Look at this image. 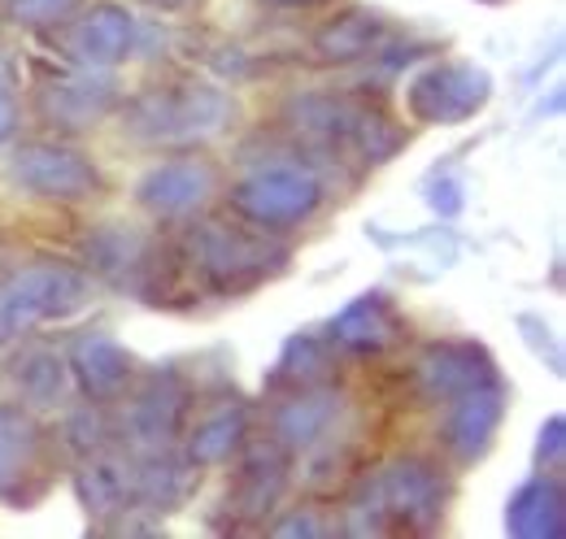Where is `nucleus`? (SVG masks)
Masks as SVG:
<instances>
[{"instance_id":"nucleus-1","label":"nucleus","mask_w":566,"mask_h":539,"mask_svg":"<svg viewBox=\"0 0 566 539\" xmlns=\"http://www.w3.org/2000/svg\"><path fill=\"white\" fill-rule=\"evenodd\" d=\"M287 244L275 240V231L253 226V222H227V218H206L192 226V253L188 266L197 270L210 292L218 296H244L275 278L287 266Z\"/></svg>"},{"instance_id":"nucleus-2","label":"nucleus","mask_w":566,"mask_h":539,"mask_svg":"<svg viewBox=\"0 0 566 539\" xmlns=\"http://www.w3.org/2000/svg\"><path fill=\"white\" fill-rule=\"evenodd\" d=\"M444 500H449V487L440 471L423 462V457H397L388 462L384 471H375L354 500V522L349 531H431L444 514Z\"/></svg>"},{"instance_id":"nucleus-3","label":"nucleus","mask_w":566,"mask_h":539,"mask_svg":"<svg viewBox=\"0 0 566 539\" xmlns=\"http://www.w3.org/2000/svg\"><path fill=\"white\" fill-rule=\"evenodd\" d=\"M231 101L222 87L197 83V78H175L161 87L140 92L127 105V127L140 144H197L227 127Z\"/></svg>"},{"instance_id":"nucleus-4","label":"nucleus","mask_w":566,"mask_h":539,"mask_svg":"<svg viewBox=\"0 0 566 539\" xmlns=\"http://www.w3.org/2000/svg\"><path fill=\"white\" fill-rule=\"evenodd\" d=\"M87 266L123 292H136L148 305H170L188 257L157 235H140L127 226H109L87 240Z\"/></svg>"},{"instance_id":"nucleus-5","label":"nucleus","mask_w":566,"mask_h":539,"mask_svg":"<svg viewBox=\"0 0 566 539\" xmlns=\"http://www.w3.org/2000/svg\"><path fill=\"white\" fill-rule=\"evenodd\" d=\"M87 305V278L71 266H22L0 274V344L31 336L44 323H66Z\"/></svg>"},{"instance_id":"nucleus-6","label":"nucleus","mask_w":566,"mask_h":539,"mask_svg":"<svg viewBox=\"0 0 566 539\" xmlns=\"http://www.w3.org/2000/svg\"><path fill=\"white\" fill-rule=\"evenodd\" d=\"M57 471V448L49 431L22 409L0 404V500L13 509H31Z\"/></svg>"},{"instance_id":"nucleus-7","label":"nucleus","mask_w":566,"mask_h":539,"mask_svg":"<svg viewBox=\"0 0 566 539\" xmlns=\"http://www.w3.org/2000/svg\"><path fill=\"white\" fill-rule=\"evenodd\" d=\"M318 204H323V183L305 166H266V170H253L231 192V209L244 222L266 226V231H283V226L305 222Z\"/></svg>"},{"instance_id":"nucleus-8","label":"nucleus","mask_w":566,"mask_h":539,"mask_svg":"<svg viewBox=\"0 0 566 539\" xmlns=\"http://www.w3.org/2000/svg\"><path fill=\"white\" fill-rule=\"evenodd\" d=\"M9 183H18L31 197L44 201H92L105 179L92 166V157L74 152L66 144H22L9 161Z\"/></svg>"},{"instance_id":"nucleus-9","label":"nucleus","mask_w":566,"mask_h":539,"mask_svg":"<svg viewBox=\"0 0 566 539\" xmlns=\"http://www.w3.org/2000/svg\"><path fill=\"white\" fill-rule=\"evenodd\" d=\"M489 96H493V78L480 66H467V62L427 66L406 92L415 123H427V127L467 123L489 105Z\"/></svg>"},{"instance_id":"nucleus-10","label":"nucleus","mask_w":566,"mask_h":539,"mask_svg":"<svg viewBox=\"0 0 566 539\" xmlns=\"http://www.w3.org/2000/svg\"><path fill=\"white\" fill-rule=\"evenodd\" d=\"M188 413V388L175 370H157L148 374L140 388L132 392V401L123 409V440L136 453H166L170 440L179 435Z\"/></svg>"},{"instance_id":"nucleus-11","label":"nucleus","mask_w":566,"mask_h":539,"mask_svg":"<svg viewBox=\"0 0 566 539\" xmlns=\"http://www.w3.org/2000/svg\"><path fill=\"white\" fill-rule=\"evenodd\" d=\"M415 379H419L423 397L453 401V397H462L480 383H496V366L493 357L471 339H440V344H427L419 352Z\"/></svg>"},{"instance_id":"nucleus-12","label":"nucleus","mask_w":566,"mask_h":539,"mask_svg":"<svg viewBox=\"0 0 566 539\" xmlns=\"http://www.w3.org/2000/svg\"><path fill=\"white\" fill-rule=\"evenodd\" d=\"M136 44V18L123 4H92L83 18H74L62 31V49L71 53L78 70H109L118 66Z\"/></svg>"},{"instance_id":"nucleus-13","label":"nucleus","mask_w":566,"mask_h":539,"mask_svg":"<svg viewBox=\"0 0 566 539\" xmlns=\"http://www.w3.org/2000/svg\"><path fill=\"white\" fill-rule=\"evenodd\" d=\"M505 418V388L496 383H480L462 397L449 401V418H444V444L458 462H480L496 440V426Z\"/></svg>"},{"instance_id":"nucleus-14","label":"nucleus","mask_w":566,"mask_h":539,"mask_svg":"<svg viewBox=\"0 0 566 539\" xmlns=\"http://www.w3.org/2000/svg\"><path fill=\"white\" fill-rule=\"evenodd\" d=\"M71 379H78L83 397L96 404L118 401L132 383H136V357L105 331H92V336H78L71 348Z\"/></svg>"},{"instance_id":"nucleus-15","label":"nucleus","mask_w":566,"mask_h":539,"mask_svg":"<svg viewBox=\"0 0 566 539\" xmlns=\"http://www.w3.org/2000/svg\"><path fill=\"white\" fill-rule=\"evenodd\" d=\"M114 101H118V87L101 70H78L40 92L44 118L57 123L62 131H87L92 123H101L114 109Z\"/></svg>"},{"instance_id":"nucleus-16","label":"nucleus","mask_w":566,"mask_h":539,"mask_svg":"<svg viewBox=\"0 0 566 539\" xmlns=\"http://www.w3.org/2000/svg\"><path fill=\"white\" fill-rule=\"evenodd\" d=\"M136 197H140L144 209H153L161 218H188L213 197V170L197 157L166 161V166L144 175Z\"/></svg>"},{"instance_id":"nucleus-17","label":"nucleus","mask_w":566,"mask_h":539,"mask_svg":"<svg viewBox=\"0 0 566 539\" xmlns=\"http://www.w3.org/2000/svg\"><path fill=\"white\" fill-rule=\"evenodd\" d=\"M406 336V318L384 292H361L332 318V344L354 352H384Z\"/></svg>"},{"instance_id":"nucleus-18","label":"nucleus","mask_w":566,"mask_h":539,"mask_svg":"<svg viewBox=\"0 0 566 539\" xmlns=\"http://www.w3.org/2000/svg\"><path fill=\"white\" fill-rule=\"evenodd\" d=\"M505 527L518 539H563L566 536V492L558 474H536L527 478L510 509H505Z\"/></svg>"},{"instance_id":"nucleus-19","label":"nucleus","mask_w":566,"mask_h":539,"mask_svg":"<svg viewBox=\"0 0 566 539\" xmlns=\"http://www.w3.org/2000/svg\"><path fill=\"white\" fill-rule=\"evenodd\" d=\"M283 487H287V448L275 435L249 444L240 478H235V514H244V518L271 514L280 505Z\"/></svg>"},{"instance_id":"nucleus-20","label":"nucleus","mask_w":566,"mask_h":539,"mask_svg":"<svg viewBox=\"0 0 566 539\" xmlns=\"http://www.w3.org/2000/svg\"><path fill=\"white\" fill-rule=\"evenodd\" d=\"M74 492L87 505V514H132L136 509V462L101 448L83 457V471L74 474Z\"/></svg>"},{"instance_id":"nucleus-21","label":"nucleus","mask_w":566,"mask_h":539,"mask_svg":"<svg viewBox=\"0 0 566 539\" xmlns=\"http://www.w3.org/2000/svg\"><path fill=\"white\" fill-rule=\"evenodd\" d=\"M332 418H336V392L327 383L323 388H301V392H292V401H283L275 409V440L287 453L310 448L327 435Z\"/></svg>"},{"instance_id":"nucleus-22","label":"nucleus","mask_w":566,"mask_h":539,"mask_svg":"<svg viewBox=\"0 0 566 539\" xmlns=\"http://www.w3.org/2000/svg\"><path fill=\"white\" fill-rule=\"evenodd\" d=\"M384 40H388V22H384L379 13L349 9V13H340L336 22H327V27L314 35V49H318V57H327V62H357V57H370Z\"/></svg>"},{"instance_id":"nucleus-23","label":"nucleus","mask_w":566,"mask_h":539,"mask_svg":"<svg viewBox=\"0 0 566 539\" xmlns=\"http://www.w3.org/2000/svg\"><path fill=\"white\" fill-rule=\"evenodd\" d=\"M13 383L31 409H57L71 392V366L53 348L35 344L13 361Z\"/></svg>"},{"instance_id":"nucleus-24","label":"nucleus","mask_w":566,"mask_h":539,"mask_svg":"<svg viewBox=\"0 0 566 539\" xmlns=\"http://www.w3.org/2000/svg\"><path fill=\"white\" fill-rule=\"evenodd\" d=\"M244 431H249V409L240 401L218 404V409H210L192 426V435H188V462L192 466H218V462H227L240 448Z\"/></svg>"},{"instance_id":"nucleus-25","label":"nucleus","mask_w":566,"mask_h":539,"mask_svg":"<svg viewBox=\"0 0 566 539\" xmlns=\"http://www.w3.org/2000/svg\"><path fill=\"white\" fill-rule=\"evenodd\" d=\"M336 361H332V344L323 336H292L283 344L280 361H275V374H271V388H287V392H301V388H323L332 379Z\"/></svg>"},{"instance_id":"nucleus-26","label":"nucleus","mask_w":566,"mask_h":539,"mask_svg":"<svg viewBox=\"0 0 566 539\" xmlns=\"http://www.w3.org/2000/svg\"><path fill=\"white\" fill-rule=\"evenodd\" d=\"M62 440H66V448H74L78 457H92V453L109 448L114 431H109L105 413H101V409H96V401H92L87 409H78V413H71V418H66V426H62Z\"/></svg>"},{"instance_id":"nucleus-27","label":"nucleus","mask_w":566,"mask_h":539,"mask_svg":"<svg viewBox=\"0 0 566 539\" xmlns=\"http://www.w3.org/2000/svg\"><path fill=\"white\" fill-rule=\"evenodd\" d=\"M78 0H0V13L18 27H53V22H66Z\"/></svg>"},{"instance_id":"nucleus-28","label":"nucleus","mask_w":566,"mask_h":539,"mask_svg":"<svg viewBox=\"0 0 566 539\" xmlns=\"http://www.w3.org/2000/svg\"><path fill=\"white\" fill-rule=\"evenodd\" d=\"M563 431H566V422H563V418H549V426L541 431V444H536V457H541L545 466H563Z\"/></svg>"},{"instance_id":"nucleus-29","label":"nucleus","mask_w":566,"mask_h":539,"mask_svg":"<svg viewBox=\"0 0 566 539\" xmlns=\"http://www.w3.org/2000/svg\"><path fill=\"white\" fill-rule=\"evenodd\" d=\"M427 201H431L436 213H458V209H462V183H458V179H444V183L436 179Z\"/></svg>"},{"instance_id":"nucleus-30","label":"nucleus","mask_w":566,"mask_h":539,"mask_svg":"<svg viewBox=\"0 0 566 539\" xmlns=\"http://www.w3.org/2000/svg\"><path fill=\"white\" fill-rule=\"evenodd\" d=\"M275 531H280V536H327V531H336V527H323V522H314V518L296 514L292 522H280Z\"/></svg>"},{"instance_id":"nucleus-31","label":"nucleus","mask_w":566,"mask_h":539,"mask_svg":"<svg viewBox=\"0 0 566 539\" xmlns=\"http://www.w3.org/2000/svg\"><path fill=\"white\" fill-rule=\"evenodd\" d=\"M18 127V105H13V96H9V87L0 83V139H9Z\"/></svg>"},{"instance_id":"nucleus-32","label":"nucleus","mask_w":566,"mask_h":539,"mask_svg":"<svg viewBox=\"0 0 566 539\" xmlns=\"http://www.w3.org/2000/svg\"><path fill=\"white\" fill-rule=\"evenodd\" d=\"M266 4H280V9H314V4H327V0H266Z\"/></svg>"},{"instance_id":"nucleus-33","label":"nucleus","mask_w":566,"mask_h":539,"mask_svg":"<svg viewBox=\"0 0 566 539\" xmlns=\"http://www.w3.org/2000/svg\"><path fill=\"white\" fill-rule=\"evenodd\" d=\"M144 4H153V9H184V4H192V0H144Z\"/></svg>"}]
</instances>
